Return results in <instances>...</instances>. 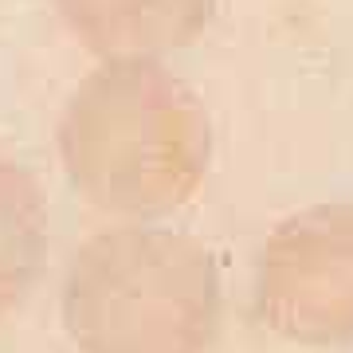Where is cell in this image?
<instances>
[{"label":"cell","instance_id":"1","mask_svg":"<svg viewBox=\"0 0 353 353\" xmlns=\"http://www.w3.org/2000/svg\"><path fill=\"white\" fill-rule=\"evenodd\" d=\"M55 150L90 208L150 224L201 192L212 165V118L161 59H110L67 94Z\"/></svg>","mask_w":353,"mask_h":353},{"label":"cell","instance_id":"2","mask_svg":"<svg viewBox=\"0 0 353 353\" xmlns=\"http://www.w3.org/2000/svg\"><path fill=\"white\" fill-rule=\"evenodd\" d=\"M59 318L79 353H208L220 271L189 232L118 224L71 255Z\"/></svg>","mask_w":353,"mask_h":353},{"label":"cell","instance_id":"3","mask_svg":"<svg viewBox=\"0 0 353 353\" xmlns=\"http://www.w3.org/2000/svg\"><path fill=\"white\" fill-rule=\"evenodd\" d=\"M255 314L271 334L353 345V201H326L279 220L255 255Z\"/></svg>","mask_w":353,"mask_h":353},{"label":"cell","instance_id":"4","mask_svg":"<svg viewBox=\"0 0 353 353\" xmlns=\"http://www.w3.org/2000/svg\"><path fill=\"white\" fill-rule=\"evenodd\" d=\"M67 32L110 59H165L212 24L216 0H51Z\"/></svg>","mask_w":353,"mask_h":353},{"label":"cell","instance_id":"5","mask_svg":"<svg viewBox=\"0 0 353 353\" xmlns=\"http://www.w3.org/2000/svg\"><path fill=\"white\" fill-rule=\"evenodd\" d=\"M48 255V201L20 161L0 157V318L24 306Z\"/></svg>","mask_w":353,"mask_h":353}]
</instances>
